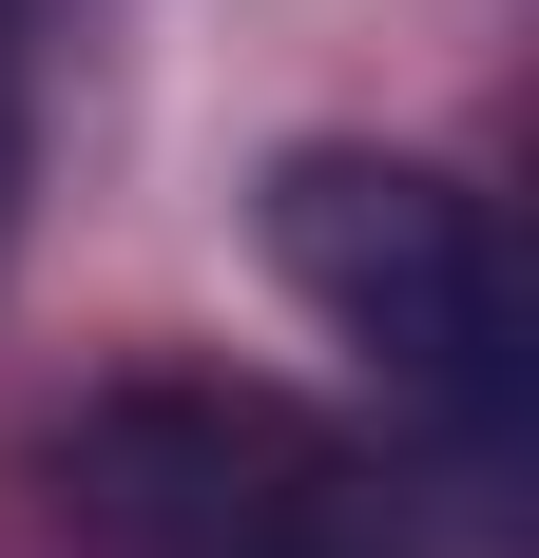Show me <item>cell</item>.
<instances>
[{
  "mask_svg": "<svg viewBox=\"0 0 539 558\" xmlns=\"http://www.w3.org/2000/svg\"><path fill=\"white\" fill-rule=\"evenodd\" d=\"M270 270L309 289L327 347H367L385 386L501 444V386H520V289H501V213L463 193L443 155H385V135H289L251 193Z\"/></svg>",
  "mask_w": 539,
  "mask_h": 558,
  "instance_id": "obj_1",
  "label": "cell"
},
{
  "mask_svg": "<svg viewBox=\"0 0 539 558\" xmlns=\"http://www.w3.org/2000/svg\"><path fill=\"white\" fill-rule=\"evenodd\" d=\"M58 520L116 558H309L367 520V462L270 386H116L58 424Z\"/></svg>",
  "mask_w": 539,
  "mask_h": 558,
  "instance_id": "obj_2",
  "label": "cell"
},
{
  "mask_svg": "<svg viewBox=\"0 0 539 558\" xmlns=\"http://www.w3.org/2000/svg\"><path fill=\"white\" fill-rule=\"evenodd\" d=\"M0 251H20V39H0Z\"/></svg>",
  "mask_w": 539,
  "mask_h": 558,
  "instance_id": "obj_3",
  "label": "cell"
},
{
  "mask_svg": "<svg viewBox=\"0 0 539 558\" xmlns=\"http://www.w3.org/2000/svg\"><path fill=\"white\" fill-rule=\"evenodd\" d=\"M309 558H405V539H385V520H347V539H309Z\"/></svg>",
  "mask_w": 539,
  "mask_h": 558,
  "instance_id": "obj_4",
  "label": "cell"
}]
</instances>
